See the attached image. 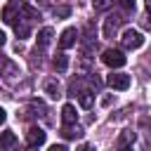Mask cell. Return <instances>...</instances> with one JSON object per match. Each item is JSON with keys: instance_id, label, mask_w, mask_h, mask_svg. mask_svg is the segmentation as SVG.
I'll use <instances>...</instances> for the list:
<instances>
[{"instance_id": "obj_18", "label": "cell", "mask_w": 151, "mask_h": 151, "mask_svg": "<svg viewBox=\"0 0 151 151\" xmlns=\"http://www.w3.org/2000/svg\"><path fill=\"white\" fill-rule=\"evenodd\" d=\"M71 14V7L68 5H54V17L57 19H66Z\"/></svg>"}, {"instance_id": "obj_15", "label": "cell", "mask_w": 151, "mask_h": 151, "mask_svg": "<svg viewBox=\"0 0 151 151\" xmlns=\"http://www.w3.org/2000/svg\"><path fill=\"white\" fill-rule=\"evenodd\" d=\"M52 64H54V68H57L59 73H64V71L68 68V57H66L64 52H59V54H57V57L52 59Z\"/></svg>"}, {"instance_id": "obj_3", "label": "cell", "mask_w": 151, "mask_h": 151, "mask_svg": "<svg viewBox=\"0 0 151 151\" xmlns=\"http://www.w3.org/2000/svg\"><path fill=\"white\" fill-rule=\"evenodd\" d=\"M120 24H123V17H118V14L106 17V19H104V26H101V35H104V38H116Z\"/></svg>"}, {"instance_id": "obj_27", "label": "cell", "mask_w": 151, "mask_h": 151, "mask_svg": "<svg viewBox=\"0 0 151 151\" xmlns=\"http://www.w3.org/2000/svg\"><path fill=\"white\" fill-rule=\"evenodd\" d=\"M5 118H7V113H5V109H2V106H0V125H2V123H5Z\"/></svg>"}, {"instance_id": "obj_17", "label": "cell", "mask_w": 151, "mask_h": 151, "mask_svg": "<svg viewBox=\"0 0 151 151\" xmlns=\"http://www.w3.org/2000/svg\"><path fill=\"white\" fill-rule=\"evenodd\" d=\"M2 76H5L7 80H12L14 76H19V68H17V64H12V61H5V64H2Z\"/></svg>"}, {"instance_id": "obj_8", "label": "cell", "mask_w": 151, "mask_h": 151, "mask_svg": "<svg viewBox=\"0 0 151 151\" xmlns=\"http://www.w3.org/2000/svg\"><path fill=\"white\" fill-rule=\"evenodd\" d=\"M85 132H83V127L80 125H76V123H68V125H64L61 127V137L64 139H80Z\"/></svg>"}, {"instance_id": "obj_7", "label": "cell", "mask_w": 151, "mask_h": 151, "mask_svg": "<svg viewBox=\"0 0 151 151\" xmlns=\"http://www.w3.org/2000/svg\"><path fill=\"white\" fill-rule=\"evenodd\" d=\"M12 26H14L17 38H28V33H31V24H28L26 17H21V12H19V21H14Z\"/></svg>"}, {"instance_id": "obj_25", "label": "cell", "mask_w": 151, "mask_h": 151, "mask_svg": "<svg viewBox=\"0 0 151 151\" xmlns=\"http://www.w3.org/2000/svg\"><path fill=\"white\" fill-rule=\"evenodd\" d=\"M52 151H66V144H54Z\"/></svg>"}, {"instance_id": "obj_6", "label": "cell", "mask_w": 151, "mask_h": 151, "mask_svg": "<svg viewBox=\"0 0 151 151\" xmlns=\"http://www.w3.org/2000/svg\"><path fill=\"white\" fill-rule=\"evenodd\" d=\"M76 40H78V31H76V28H66V31L59 35V47H61V50H68V47L76 45Z\"/></svg>"}, {"instance_id": "obj_2", "label": "cell", "mask_w": 151, "mask_h": 151, "mask_svg": "<svg viewBox=\"0 0 151 151\" xmlns=\"http://www.w3.org/2000/svg\"><path fill=\"white\" fill-rule=\"evenodd\" d=\"M101 61H104L106 66H111V68H120V66H125L127 57H125L120 50H104V54H101Z\"/></svg>"}, {"instance_id": "obj_21", "label": "cell", "mask_w": 151, "mask_h": 151, "mask_svg": "<svg viewBox=\"0 0 151 151\" xmlns=\"http://www.w3.org/2000/svg\"><path fill=\"white\" fill-rule=\"evenodd\" d=\"M90 87H92V90H99V87H101V80L97 78V73L90 76Z\"/></svg>"}, {"instance_id": "obj_26", "label": "cell", "mask_w": 151, "mask_h": 151, "mask_svg": "<svg viewBox=\"0 0 151 151\" xmlns=\"http://www.w3.org/2000/svg\"><path fill=\"white\" fill-rule=\"evenodd\" d=\"M14 7H21V5H26V0H9Z\"/></svg>"}, {"instance_id": "obj_16", "label": "cell", "mask_w": 151, "mask_h": 151, "mask_svg": "<svg viewBox=\"0 0 151 151\" xmlns=\"http://www.w3.org/2000/svg\"><path fill=\"white\" fill-rule=\"evenodd\" d=\"M78 104H80L83 109H92V104H94V97H92V92L83 90V92L78 94Z\"/></svg>"}, {"instance_id": "obj_20", "label": "cell", "mask_w": 151, "mask_h": 151, "mask_svg": "<svg viewBox=\"0 0 151 151\" xmlns=\"http://www.w3.org/2000/svg\"><path fill=\"white\" fill-rule=\"evenodd\" d=\"M120 2V7L125 9V12H132L134 9V0H118Z\"/></svg>"}, {"instance_id": "obj_14", "label": "cell", "mask_w": 151, "mask_h": 151, "mask_svg": "<svg viewBox=\"0 0 151 151\" xmlns=\"http://www.w3.org/2000/svg\"><path fill=\"white\" fill-rule=\"evenodd\" d=\"M17 19H19V12H17V7H14L12 2H9L7 7H2V21H5V24H14Z\"/></svg>"}, {"instance_id": "obj_23", "label": "cell", "mask_w": 151, "mask_h": 151, "mask_svg": "<svg viewBox=\"0 0 151 151\" xmlns=\"http://www.w3.org/2000/svg\"><path fill=\"white\" fill-rule=\"evenodd\" d=\"M54 2H57V0H38L40 7H54Z\"/></svg>"}, {"instance_id": "obj_12", "label": "cell", "mask_w": 151, "mask_h": 151, "mask_svg": "<svg viewBox=\"0 0 151 151\" xmlns=\"http://www.w3.org/2000/svg\"><path fill=\"white\" fill-rule=\"evenodd\" d=\"M61 120H64V125L78 120V113H76V106H73V104H64V109H61Z\"/></svg>"}, {"instance_id": "obj_5", "label": "cell", "mask_w": 151, "mask_h": 151, "mask_svg": "<svg viewBox=\"0 0 151 151\" xmlns=\"http://www.w3.org/2000/svg\"><path fill=\"white\" fill-rule=\"evenodd\" d=\"M106 85L113 90H127L130 87V76L127 73H111L106 78Z\"/></svg>"}, {"instance_id": "obj_9", "label": "cell", "mask_w": 151, "mask_h": 151, "mask_svg": "<svg viewBox=\"0 0 151 151\" xmlns=\"http://www.w3.org/2000/svg\"><path fill=\"white\" fill-rule=\"evenodd\" d=\"M52 38H54V31H52L50 26L40 28V31H38V38H35V40H38V50H45V47L52 42Z\"/></svg>"}, {"instance_id": "obj_4", "label": "cell", "mask_w": 151, "mask_h": 151, "mask_svg": "<svg viewBox=\"0 0 151 151\" xmlns=\"http://www.w3.org/2000/svg\"><path fill=\"white\" fill-rule=\"evenodd\" d=\"M45 139H47V132H45L42 127H31V130L26 132V144H28L31 149L42 146V144H45Z\"/></svg>"}, {"instance_id": "obj_13", "label": "cell", "mask_w": 151, "mask_h": 151, "mask_svg": "<svg viewBox=\"0 0 151 151\" xmlns=\"http://www.w3.org/2000/svg\"><path fill=\"white\" fill-rule=\"evenodd\" d=\"M14 144H17V134H14L12 130L0 132V149H12Z\"/></svg>"}, {"instance_id": "obj_1", "label": "cell", "mask_w": 151, "mask_h": 151, "mask_svg": "<svg viewBox=\"0 0 151 151\" xmlns=\"http://www.w3.org/2000/svg\"><path fill=\"white\" fill-rule=\"evenodd\" d=\"M120 42H123L125 50H139L144 45V35L139 31H134V28H125L123 35H120Z\"/></svg>"}, {"instance_id": "obj_11", "label": "cell", "mask_w": 151, "mask_h": 151, "mask_svg": "<svg viewBox=\"0 0 151 151\" xmlns=\"http://www.w3.org/2000/svg\"><path fill=\"white\" fill-rule=\"evenodd\" d=\"M134 137H137V134H134L132 130H123V132L118 134V139H116V146H118V149L132 146V144H134Z\"/></svg>"}, {"instance_id": "obj_24", "label": "cell", "mask_w": 151, "mask_h": 151, "mask_svg": "<svg viewBox=\"0 0 151 151\" xmlns=\"http://www.w3.org/2000/svg\"><path fill=\"white\" fill-rule=\"evenodd\" d=\"M111 104H113V97H111V94H109V97H104V99H101V106H111Z\"/></svg>"}, {"instance_id": "obj_10", "label": "cell", "mask_w": 151, "mask_h": 151, "mask_svg": "<svg viewBox=\"0 0 151 151\" xmlns=\"http://www.w3.org/2000/svg\"><path fill=\"white\" fill-rule=\"evenodd\" d=\"M45 94H47L50 99H59V97H61V85H59L57 78L45 80Z\"/></svg>"}, {"instance_id": "obj_28", "label": "cell", "mask_w": 151, "mask_h": 151, "mask_svg": "<svg viewBox=\"0 0 151 151\" xmlns=\"http://www.w3.org/2000/svg\"><path fill=\"white\" fill-rule=\"evenodd\" d=\"M2 45H5V33L0 31V47H2Z\"/></svg>"}, {"instance_id": "obj_22", "label": "cell", "mask_w": 151, "mask_h": 151, "mask_svg": "<svg viewBox=\"0 0 151 151\" xmlns=\"http://www.w3.org/2000/svg\"><path fill=\"white\" fill-rule=\"evenodd\" d=\"M142 26H144V28H151V12L142 17Z\"/></svg>"}, {"instance_id": "obj_29", "label": "cell", "mask_w": 151, "mask_h": 151, "mask_svg": "<svg viewBox=\"0 0 151 151\" xmlns=\"http://www.w3.org/2000/svg\"><path fill=\"white\" fill-rule=\"evenodd\" d=\"M146 9H149V12H151V0H146Z\"/></svg>"}, {"instance_id": "obj_19", "label": "cell", "mask_w": 151, "mask_h": 151, "mask_svg": "<svg viewBox=\"0 0 151 151\" xmlns=\"http://www.w3.org/2000/svg\"><path fill=\"white\" fill-rule=\"evenodd\" d=\"M111 5H113V0H92V7H94L97 12H106Z\"/></svg>"}]
</instances>
